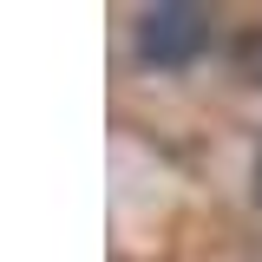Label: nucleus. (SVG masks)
Listing matches in <instances>:
<instances>
[{
    "label": "nucleus",
    "mask_w": 262,
    "mask_h": 262,
    "mask_svg": "<svg viewBox=\"0 0 262 262\" xmlns=\"http://www.w3.org/2000/svg\"><path fill=\"white\" fill-rule=\"evenodd\" d=\"M203 39H210V13L170 0V7H151V13L138 20V59L177 72V66H190L196 53H203Z\"/></svg>",
    "instance_id": "obj_1"
},
{
    "label": "nucleus",
    "mask_w": 262,
    "mask_h": 262,
    "mask_svg": "<svg viewBox=\"0 0 262 262\" xmlns=\"http://www.w3.org/2000/svg\"><path fill=\"white\" fill-rule=\"evenodd\" d=\"M236 66H243V79H256V85H262V27L236 39Z\"/></svg>",
    "instance_id": "obj_2"
}]
</instances>
